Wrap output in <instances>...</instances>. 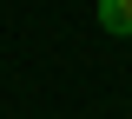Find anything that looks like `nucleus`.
<instances>
[{"instance_id": "f257e3e1", "label": "nucleus", "mask_w": 132, "mask_h": 119, "mask_svg": "<svg viewBox=\"0 0 132 119\" xmlns=\"http://www.w3.org/2000/svg\"><path fill=\"white\" fill-rule=\"evenodd\" d=\"M99 27L112 40H132V0H99Z\"/></svg>"}]
</instances>
